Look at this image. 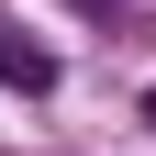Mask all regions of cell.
Returning <instances> with one entry per match:
<instances>
[{
	"instance_id": "3957f363",
	"label": "cell",
	"mask_w": 156,
	"mask_h": 156,
	"mask_svg": "<svg viewBox=\"0 0 156 156\" xmlns=\"http://www.w3.org/2000/svg\"><path fill=\"white\" fill-rule=\"evenodd\" d=\"M145 123H156V89H145Z\"/></svg>"
},
{
	"instance_id": "7a4b0ae2",
	"label": "cell",
	"mask_w": 156,
	"mask_h": 156,
	"mask_svg": "<svg viewBox=\"0 0 156 156\" xmlns=\"http://www.w3.org/2000/svg\"><path fill=\"white\" fill-rule=\"evenodd\" d=\"M67 11H89V23H112V11H123V0H67Z\"/></svg>"
},
{
	"instance_id": "6da1fadb",
	"label": "cell",
	"mask_w": 156,
	"mask_h": 156,
	"mask_svg": "<svg viewBox=\"0 0 156 156\" xmlns=\"http://www.w3.org/2000/svg\"><path fill=\"white\" fill-rule=\"evenodd\" d=\"M56 78H67V67H56L45 45H23V34L0 23V89H23V101H56Z\"/></svg>"
}]
</instances>
